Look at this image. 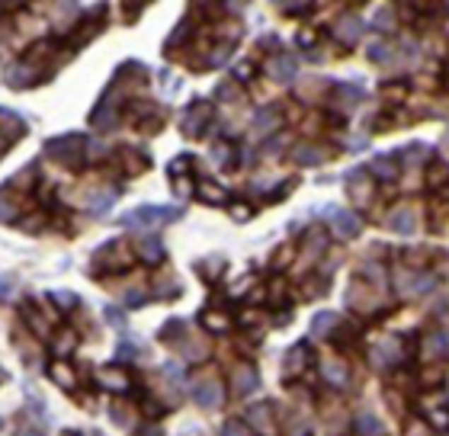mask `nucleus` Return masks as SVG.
Masks as SVG:
<instances>
[{
	"mask_svg": "<svg viewBox=\"0 0 449 436\" xmlns=\"http://www.w3.org/2000/svg\"><path fill=\"white\" fill-rule=\"evenodd\" d=\"M398 289H401V295L417 298V295H424V292L433 289V276H430V273H401Z\"/></svg>",
	"mask_w": 449,
	"mask_h": 436,
	"instance_id": "5",
	"label": "nucleus"
},
{
	"mask_svg": "<svg viewBox=\"0 0 449 436\" xmlns=\"http://www.w3.org/2000/svg\"><path fill=\"white\" fill-rule=\"evenodd\" d=\"M356 433L359 436H382V433H385V427L379 423V417H375L373 411H363V414L356 417Z\"/></svg>",
	"mask_w": 449,
	"mask_h": 436,
	"instance_id": "14",
	"label": "nucleus"
},
{
	"mask_svg": "<svg viewBox=\"0 0 449 436\" xmlns=\"http://www.w3.org/2000/svg\"><path fill=\"white\" fill-rule=\"evenodd\" d=\"M199 193L206 196L209 202H221V199H225V189H221V187H215V183H202V187H199Z\"/></svg>",
	"mask_w": 449,
	"mask_h": 436,
	"instance_id": "25",
	"label": "nucleus"
},
{
	"mask_svg": "<svg viewBox=\"0 0 449 436\" xmlns=\"http://www.w3.org/2000/svg\"><path fill=\"white\" fill-rule=\"evenodd\" d=\"M231 215H235V218H247L250 208L247 206H235V208H231Z\"/></svg>",
	"mask_w": 449,
	"mask_h": 436,
	"instance_id": "34",
	"label": "nucleus"
},
{
	"mask_svg": "<svg viewBox=\"0 0 449 436\" xmlns=\"http://www.w3.org/2000/svg\"><path fill=\"white\" fill-rule=\"evenodd\" d=\"M206 324L212 327V331H225V327H228V318H225V314H206Z\"/></svg>",
	"mask_w": 449,
	"mask_h": 436,
	"instance_id": "28",
	"label": "nucleus"
},
{
	"mask_svg": "<svg viewBox=\"0 0 449 436\" xmlns=\"http://www.w3.org/2000/svg\"><path fill=\"white\" fill-rule=\"evenodd\" d=\"M196 401L202 404V408H218L221 401H225V385H221L218 379H202L196 382Z\"/></svg>",
	"mask_w": 449,
	"mask_h": 436,
	"instance_id": "6",
	"label": "nucleus"
},
{
	"mask_svg": "<svg viewBox=\"0 0 449 436\" xmlns=\"http://www.w3.org/2000/svg\"><path fill=\"white\" fill-rule=\"evenodd\" d=\"M183 346H187V350H183V353H187V360H206V356H209V346H206V340H196V337H189Z\"/></svg>",
	"mask_w": 449,
	"mask_h": 436,
	"instance_id": "21",
	"label": "nucleus"
},
{
	"mask_svg": "<svg viewBox=\"0 0 449 436\" xmlns=\"http://www.w3.org/2000/svg\"><path fill=\"white\" fill-rule=\"evenodd\" d=\"M369 58H373V61H388V58H392V45H388V42L373 45V49H369Z\"/></svg>",
	"mask_w": 449,
	"mask_h": 436,
	"instance_id": "27",
	"label": "nucleus"
},
{
	"mask_svg": "<svg viewBox=\"0 0 449 436\" xmlns=\"http://www.w3.org/2000/svg\"><path fill=\"white\" fill-rule=\"evenodd\" d=\"M401 360H404V350H401L398 337L382 340V343L373 350V366L375 369H392L395 363H401Z\"/></svg>",
	"mask_w": 449,
	"mask_h": 436,
	"instance_id": "4",
	"label": "nucleus"
},
{
	"mask_svg": "<svg viewBox=\"0 0 449 436\" xmlns=\"http://www.w3.org/2000/svg\"><path fill=\"white\" fill-rule=\"evenodd\" d=\"M122 302H129L132 308H139V305H145V289H132L129 295L122 298Z\"/></svg>",
	"mask_w": 449,
	"mask_h": 436,
	"instance_id": "29",
	"label": "nucleus"
},
{
	"mask_svg": "<svg viewBox=\"0 0 449 436\" xmlns=\"http://www.w3.org/2000/svg\"><path fill=\"white\" fill-rule=\"evenodd\" d=\"M52 372H55V379H58V382H62V385H64V388H71V379H68V369H64V366H62V363H58V366H55V369H52Z\"/></svg>",
	"mask_w": 449,
	"mask_h": 436,
	"instance_id": "30",
	"label": "nucleus"
},
{
	"mask_svg": "<svg viewBox=\"0 0 449 436\" xmlns=\"http://www.w3.org/2000/svg\"><path fill=\"white\" fill-rule=\"evenodd\" d=\"M292 158H296L298 164L311 167V164H321V160H327V151H318L315 145H298L296 151H292Z\"/></svg>",
	"mask_w": 449,
	"mask_h": 436,
	"instance_id": "15",
	"label": "nucleus"
},
{
	"mask_svg": "<svg viewBox=\"0 0 449 436\" xmlns=\"http://www.w3.org/2000/svg\"><path fill=\"white\" fill-rule=\"evenodd\" d=\"M373 173L382 177V180H395V177H398V164H395V158H375Z\"/></svg>",
	"mask_w": 449,
	"mask_h": 436,
	"instance_id": "20",
	"label": "nucleus"
},
{
	"mask_svg": "<svg viewBox=\"0 0 449 436\" xmlns=\"http://www.w3.org/2000/svg\"><path fill=\"white\" fill-rule=\"evenodd\" d=\"M359 20L353 13H346V16H340L337 23H334V35H337L340 42H346V45H350V42H356V35H359Z\"/></svg>",
	"mask_w": 449,
	"mask_h": 436,
	"instance_id": "10",
	"label": "nucleus"
},
{
	"mask_svg": "<svg viewBox=\"0 0 449 436\" xmlns=\"http://www.w3.org/2000/svg\"><path fill=\"white\" fill-rule=\"evenodd\" d=\"M276 125H279V106H263V110L257 112L254 132L257 135H267V132H273Z\"/></svg>",
	"mask_w": 449,
	"mask_h": 436,
	"instance_id": "12",
	"label": "nucleus"
},
{
	"mask_svg": "<svg viewBox=\"0 0 449 436\" xmlns=\"http://www.w3.org/2000/svg\"><path fill=\"white\" fill-rule=\"evenodd\" d=\"M7 218H13V206L0 196V222H7Z\"/></svg>",
	"mask_w": 449,
	"mask_h": 436,
	"instance_id": "31",
	"label": "nucleus"
},
{
	"mask_svg": "<svg viewBox=\"0 0 449 436\" xmlns=\"http://www.w3.org/2000/svg\"><path fill=\"white\" fill-rule=\"evenodd\" d=\"M337 314H331V312H325V314H318V318H315V324H311V334H315V337H331L334 331H337Z\"/></svg>",
	"mask_w": 449,
	"mask_h": 436,
	"instance_id": "18",
	"label": "nucleus"
},
{
	"mask_svg": "<svg viewBox=\"0 0 449 436\" xmlns=\"http://www.w3.org/2000/svg\"><path fill=\"white\" fill-rule=\"evenodd\" d=\"M250 423H254L260 433H273V414H269V408L267 404H257V408H250Z\"/></svg>",
	"mask_w": 449,
	"mask_h": 436,
	"instance_id": "17",
	"label": "nucleus"
},
{
	"mask_svg": "<svg viewBox=\"0 0 449 436\" xmlns=\"http://www.w3.org/2000/svg\"><path fill=\"white\" fill-rule=\"evenodd\" d=\"M119 189L116 187H106V189H97V193H93V199H90V212L97 215V212H106V208L112 206V202L119 199Z\"/></svg>",
	"mask_w": 449,
	"mask_h": 436,
	"instance_id": "16",
	"label": "nucleus"
},
{
	"mask_svg": "<svg viewBox=\"0 0 449 436\" xmlns=\"http://www.w3.org/2000/svg\"><path fill=\"white\" fill-rule=\"evenodd\" d=\"M221 436H250V427H244L241 420H228L225 430H221Z\"/></svg>",
	"mask_w": 449,
	"mask_h": 436,
	"instance_id": "26",
	"label": "nucleus"
},
{
	"mask_svg": "<svg viewBox=\"0 0 449 436\" xmlns=\"http://www.w3.org/2000/svg\"><path fill=\"white\" fill-rule=\"evenodd\" d=\"M170 218H177L173 208L141 206V208H132V212L122 218V225H125V228H158V225H167Z\"/></svg>",
	"mask_w": 449,
	"mask_h": 436,
	"instance_id": "1",
	"label": "nucleus"
},
{
	"mask_svg": "<svg viewBox=\"0 0 449 436\" xmlns=\"http://www.w3.org/2000/svg\"><path fill=\"white\" fill-rule=\"evenodd\" d=\"M58 305H62V308H71V305H77V295H71V292H58Z\"/></svg>",
	"mask_w": 449,
	"mask_h": 436,
	"instance_id": "32",
	"label": "nucleus"
},
{
	"mask_svg": "<svg viewBox=\"0 0 449 436\" xmlns=\"http://www.w3.org/2000/svg\"><path fill=\"white\" fill-rule=\"evenodd\" d=\"M257 382H260L257 379V369L247 366V363L231 372V388H235V395H250V391L257 388Z\"/></svg>",
	"mask_w": 449,
	"mask_h": 436,
	"instance_id": "8",
	"label": "nucleus"
},
{
	"mask_svg": "<svg viewBox=\"0 0 449 436\" xmlns=\"http://www.w3.org/2000/svg\"><path fill=\"white\" fill-rule=\"evenodd\" d=\"M206 119H209V106L206 103H193L187 112H183V132L187 135H202V129H206Z\"/></svg>",
	"mask_w": 449,
	"mask_h": 436,
	"instance_id": "7",
	"label": "nucleus"
},
{
	"mask_svg": "<svg viewBox=\"0 0 449 436\" xmlns=\"http://www.w3.org/2000/svg\"><path fill=\"white\" fill-rule=\"evenodd\" d=\"M151 292H154L158 298H167V295H177L180 285H177V279H164V283H154Z\"/></svg>",
	"mask_w": 449,
	"mask_h": 436,
	"instance_id": "24",
	"label": "nucleus"
},
{
	"mask_svg": "<svg viewBox=\"0 0 449 436\" xmlns=\"http://www.w3.org/2000/svg\"><path fill=\"white\" fill-rule=\"evenodd\" d=\"M311 363V346L308 343H296L289 350V356H286V369H289L292 375H298V372H305V366Z\"/></svg>",
	"mask_w": 449,
	"mask_h": 436,
	"instance_id": "9",
	"label": "nucleus"
},
{
	"mask_svg": "<svg viewBox=\"0 0 449 436\" xmlns=\"http://www.w3.org/2000/svg\"><path fill=\"white\" fill-rule=\"evenodd\" d=\"M388 228L398 231V235H411V231L417 228L414 212H411V208H398V212H392V215H388Z\"/></svg>",
	"mask_w": 449,
	"mask_h": 436,
	"instance_id": "13",
	"label": "nucleus"
},
{
	"mask_svg": "<svg viewBox=\"0 0 449 436\" xmlns=\"http://www.w3.org/2000/svg\"><path fill=\"white\" fill-rule=\"evenodd\" d=\"M269 77L279 81V83L292 81V77H296V61H292L289 55H276L273 61H269Z\"/></svg>",
	"mask_w": 449,
	"mask_h": 436,
	"instance_id": "11",
	"label": "nucleus"
},
{
	"mask_svg": "<svg viewBox=\"0 0 449 436\" xmlns=\"http://www.w3.org/2000/svg\"><path fill=\"white\" fill-rule=\"evenodd\" d=\"M139 254L145 257L148 264H161V260H164V250H161L158 237H141V241H139Z\"/></svg>",
	"mask_w": 449,
	"mask_h": 436,
	"instance_id": "19",
	"label": "nucleus"
},
{
	"mask_svg": "<svg viewBox=\"0 0 449 436\" xmlns=\"http://www.w3.org/2000/svg\"><path fill=\"white\" fill-rule=\"evenodd\" d=\"M83 148H87V145H83V139L64 135V139L49 141V158H52V160H58V164H64V167H74V164H81Z\"/></svg>",
	"mask_w": 449,
	"mask_h": 436,
	"instance_id": "2",
	"label": "nucleus"
},
{
	"mask_svg": "<svg viewBox=\"0 0 449 436\" xmlns=\"http://www.w3.org/2000/svg\"><path fill=\"white\" fill-rule=\"evenodd\" d=\"M122 372H116V369H106L103 375H100V382H103L106 388H112V391H125L129 388V379H119Z\"/></svg>",
	"mask_w": 449,
	"mask_h": 436,
	"instance_id": "22",
	"label": "nucleus"
},
{
	"mask_svg": "<svg viewBox=\"0 0 449 436\" xmlns=\"http://www.w3.org/2000/svg\"><path fill=\"white\" fill-rule=\"evenodd\" d=\"M327 218H331V231L337 237H344V241H350V237L359 235V218L353 212H346V208H331Z\"/></svg>",
	"mask_w": 449,
	"mask_h": 436,
	"instance_id": "3",
	"label": "nucleus"
},
{
	"mask_svg": "<svg viewBox=\"0 0 449 436\" xmlns=\"http://www.w3.org/2000/svg\"><path fill=\"white\" fill-rule=\"evenodd\" d=\"M327 382H334V385H346V366L344 363H327Z\"/></svg>",
	"mask_w": 449,
	"mask_h": 436,
	"instance_id": "23",
	"label": "nucleus"
},
{
	"mask_svg": "<svg viewBox=\"0 0 449 436\" xmlns=\"http://www.w3.org/2000/svg\"><path fill=\"white\" fill-rule=\"evenodd\" d=\"M71 340H74V334H64V337H62V343H58V353H71V350H68V346H71Z\"/></svg>",
	"mask_w": 449,
	"mask_h": 436,
	"instance_id": "33",
	"label": "nucleus"
}]
</instances>
